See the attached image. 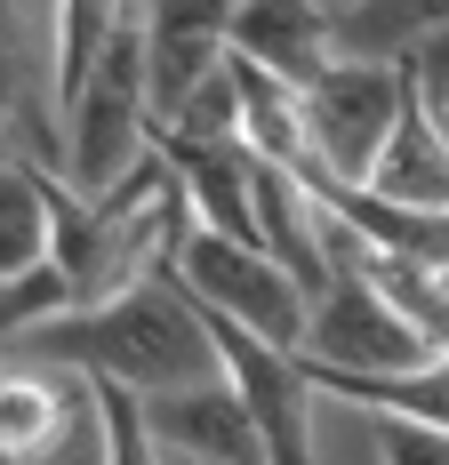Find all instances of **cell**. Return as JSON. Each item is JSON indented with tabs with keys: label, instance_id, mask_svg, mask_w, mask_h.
<instances>
[{
	"label": "cell",
	"instance_id": "1",
	"mask_svg": "<svg viewBox=\"0 0 449 465\" xmlns=\"http://www.w3.org/2000/svg\"><path fill=\"white\" fill-rule=\"evenodd\" d=\"M8 361L81 370V377H96V385L136 393V401L224 377L217 329H209V313L185 297L177 273L145 281V289L113 297V305H89V313H73V322H48V329H33V337H16V345H8Z\"/></svg>",
	"mask_w": 449,
	"mask_h": 465
},
{
	"label": "cell",
	"instance_id": "2",
	"mask_svg": "<svg viewBox=\"0 0 449 465\" xmlns=\"http://www.w3.org/2000/svg\"><path fill=\"white\" fill-rule=\"evenodd\" d=\"M177 281H185V297H193L201 313L249 329V337H265L281 353H305L314 297H305L297 273H281L257 241H224V232L193 225V241L177 249Z\"/></svg>",
	"mask_w": 449,
	"mask_h": 465
},
{
	"label": "cell",
	"instance_id": "3",
	"mask_svg": "<svg viewBox=\"0 0 449 465\" xmlns=\"http://www.w3.org/2000/svg\"><path fill=\"white\" fill-rule=\"evenodd\" d=\"M434 353L442 345L361 273L329 281V297L314 305V329H305V370H321V377H409Z\"/></svg>",
	"mask_w": 449,
	"mask_h": 465
},
{
	"label": "cell",
	"instance_id": "4",
	"mask_svg": "<svg viewBox=\"0 0 449 465\" xmlns=\"http://www.w3.org/2000/svg\"><path fill=\"white\" fill-rule=\"evenodd\" d=\"M409 113V73L402 64H354L337 56L329 81L305 96V121H314V161L305 169H329L337 185H369L385 144Z\"/></svg>",
	"mask_w": 449,
	"mask_h": 465
},
{
	"label": "cell",
	"instance_id": "5",
	"mask_svg": "<svg viewBox=\"0 0 449 465\" xmlns=\"http://www.w3.org/2000/svg\"><path fill=\"white\" fill-rule=\"evenodd\" d=\"M209 329H217L224 377L241 385V401H249V418H257L265 465H314V401H321V385H314V370H305V353H281V345L217 322V313H209Z\"/></svg>",
	"mask_w": 449,
	"mask_h": 465
},
{
	"label": "cell",
	"instance_id": "6",
	"mask_svg": "<svg viewBox=\"0 0 449 465\" xmlns=\"http://www.w3.org/2000/svg\"><path fill=\"white\" fill-rule=\"evenodd\" d=\"M233 16H241V0H145V25H153V113L161 121H177L185 96L233 64Z\"/></svg>",
	"mask_w": 449,
	"mask_h": 465
},
{
	"label": "cell",
	"instance_id": "7",
	"mask_svg": "<svg viewBox=\"0 0 449 465\" xmlns=\"http://www.w3.org/2000/svg\"><path fill=\"white\" fill-rule=\"evenodd\" d=\"M153 153L169 161L193 225L224 232V241H257V153L217 137H185V129H153Z\"/></svg>",
	"mask_w": 449,
	"mask_h": 465
},
{
	"label": "cell",
	"instance_id": "8",
	"mask_svg": "<svg viewBox=\"0 0 449 465\" xmlns=\"http://www.w3.org/2000/svg\"><path fill=\"white\" fill-rule=\"evenodd\" d=\"M233 56L265 64L273 81H289L297 96H314L329 81V64H337V8L329 0H241Z\"/></svg>",
	"mask_w": 449,
	"mask_h": 465
},
{
	"label": "cell",
	"instance_id": "9",
	"mask_svg": "<svg viewBox=\"0 0 449 465\" xmlns=\"http://www.w3.org/2000/svg\"><path fill=\"white\" fill-rule=\"evenodd\" d=\"M145 425H153L161 458H201V465H265L257 418H249V401H241V385H233V377L185 385V393H153V401H145Z\"/></svg>",
	"mask_w": 449,
	"mask_h": 465
},
{
	"label": "cell",
	"instance_id": "10",
	"mask_svg": "<svg viewBox=\"0 0 449 465\" xmlns=\"http://www.w3.org/2000/svg\"><path fill=\"white\" fill-rule=\"evenodd\" d=\"M81 410V377L73 370H41V361H8L0 377V458L33 465L65 441V425Z\"/></svg>",
	"mask_w": 449,
	"mask_h": 465
},
{
	"label": "cell",
	"instance_id": "11",
	"mask_svg": "<svg viewBox=\"0 0 449 465\" xmlns=\"http://www.w3.org/2000/svg\"><path fill=\"white\" fill-rule=\"evenodd\" d=\"M442 33H449V0H354V8H337V56H354V64H409Z\"/></svg>",
	"mask_w": 449,
	"mask_h": 465
},
{
	"label": "cell",
	"instance_id": "12",
	"mask_svg": "<svg viewBox=\"0 0 449 465\" xmlns=\"http://www.w3.org/2000/svg\"><path fill=\"white\" fill-rule=\"evenodd\" d=\"M121 16H129V0H48V104L56 113L89 89V73Z\"/></svg>",
	"mask_w": 449,
	"mask_h": 465
},
{
	"label": "cell",
	"instance_id": "13",
	"mask_svg": "<svg viewBox=\"0 0 449 465\" xmlns=\"http://www.w3.org/2000/svg\"><path fill=\"white\" fill-rule=\"evenodd\" d=\"M48 249H56V201H48V169L33 161H0V273H33L48 265Z\"/></svg>",
	"mask_w": 449,
	"mask_h": 465
},
{
	"label": "cell",
	"instance_id": "14",
	"mask_svg": "<svg viewBox=\"0 0 449 465\" xmlns=\"http://www.w3.org/2000/svg\"><path fill=\"white\" fill-rule=\"evenodd\" d=\"M321 401H354V410H369V418H409V425H442L449 433V353H434L425 370L409 377H321Z\"/></svg>",
	"mask_w": 449,
	"mask_h": 465
},
{
	"label": "cell",
	"instance_id": "15",
	"mask_svg": "<svg viewBox=\"0 0 449 465\" xmlns=\"http://www.w3.org/2000/svg\"><path fill=\"white\" fill-rule=\"evenodd\" d=\"M369 193H385V201H409V209H449V144L425 129V113L409 104L394 144H385V161H377V177Z\"/></svg>",
	"mask_w": 449,
	"mask_h": 465
},
{
	"label": "cell",
	"instance_id": "16",
	"mask_svg": "<svg viewBox=\"0 0 449 465\" xmlns=\"http://www.w3.org/2000/svg\"><path fill=\"white\" fill-rule=\"evenodd\" d=\"M73 313H81V297H73V281L56 273V265H33V273H16L8 289H0L8 345H16V337H33V329H48V322H73Z\"/></svg>",
	"mask_w": 449,
	"mask_h": 465
},
{
	"label": "cell",
	"instance_id": "17",
	"mask_svg": "<svg viewBox=\"0 0 449 465\" xmlns=\"http://www.w3.org/2000/svg\"><path fill=\"white\" fill-rule=\"evenodd\" d=\"M161 129H185V137H217V144H241V64L209 73L201 89L185 96V113H177V121H161Z\"/></svg>",
	"mask_w": 449,
	"mask_h": 465
},
{
	"label": "cell",
	"instance_id": "18",
	"mask_svg": "<svg viewBox=\"0 0 449 465\" xmlns=\"http://www.w3.org/2000/svg\"><path fill=\"white\" fill-rule=\"evenodd\" d=\"M96 401H105V441H113V465H169V458H161V441H153V425H145V401H136V393L96 385Z\"/></svg>",
	"mask_w": 449,
	"mask_h": 465
},
{
	"label": "cell",
	"instance_id": "19",
	"mask_svg": "<svg viewBox=\"0 0 449 465\" xmlns=\"http://www.w3.org/2000/svg\"><path fill=\"white\" fill-rule=\"evenodd\" d=\"M402 73H409V104H417V113H425V129L449 144V33H442V41H425Z\"/></svg>",
	"mask_w": 449,
	"mask_h": 465
},
{
	"label": "cell",
	"instance_id": "20",
	"mask_svg": "<svg viewBox=\"0 0 449 465\" xmlns=\"http://www.w3.org/2000/svg\"><path fill=\"white\" fill-rule=\"evenodd\" d=\"M33 465H113V441H105V401H96V377H81V410L65 425V441Z\"/></svg>",
	"mask_w": 449,
	"mask_h": 465
},
{
	"label": "cell",
	"instance_id": "21",
	"mask_svg": "<svg viewBox=\"0 0 449 465\" xmlns=\"http://www.w3.org/2000/svg\"><path fill=\"white\" fill-rule=\"evenodd\" d=\"M377 425V465H449L442 425H409V418H369Z\"/></svg>",
	"mask_w": 449,
	"mask_h": 465
},
{
	"label": "cell",
	"instance_id": "22",
	"mask_svg": "<svg viewBox=\"0 0 449 465\" xmlns=\"http://www.w3.org/2000/svg\"><path fill=\"white\" fill-rule=\"evenodd\" d=\"M169 465H201V458H169Z\"/></svg>",
	"mask_w": 449,
	"mask_h": 465
},
{
	"label": "cell",
	"instance_id": "23",
	"mask_svg": "<svg viewBox=\"0 0 449 465\" xmlns=\"http://www.w3.org/2000/svg\"><path fill=\"white\" fill-rule=\"evenodd\" d=\"M329 8H354V0H329Z\"/></svg>",
	"mask_w": 449,
	"mask_h": 465
}]
</instances>
